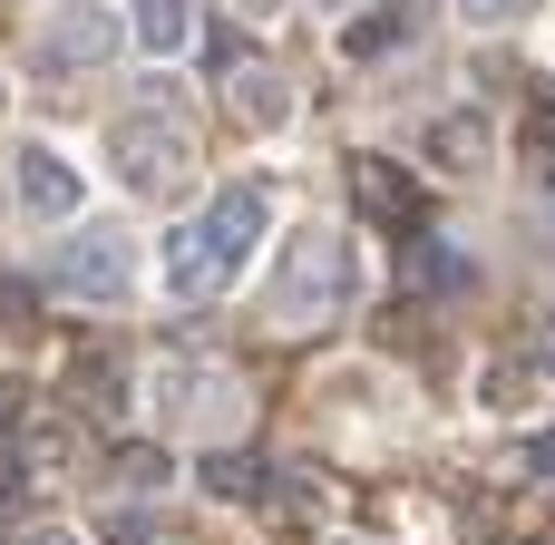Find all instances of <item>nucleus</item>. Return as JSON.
<instances>
[{
	"label": "nucleus",
	"instance_id": "nucleus-1",
	"mask_svg": "<svg viewBox=\"0 0 555 545\" xmlns=\"http://www.w3.org/2000/svg\"><path fill=\"white\" fill-rule=\"evenodd\" d=\"M341 293H351V244H341L332 224L293 234L283 283H273V312H283V322H322V312H341Z\"/></svg>",
	"mask_w": 555,
	"mask_h": 545
},
{
	"label": "nucleus",
	"instance_id": "nucleus-2",
	"mask_svg": "<svg viewBox=\"0 0 555 545\" xmlns=\"http://www.w3.org/2000/svg\"><path fill=\"white\" fill-rule=\"evenodd\" d=\"M49 283H59L68 302H127V293H137V244H127V234H107V224H88V234H59V263H49Z\"/></svg>",
	"mask_w": 555,
	"mask_h": 545
},
{
	"label": "nucleus",
	"instance_id": "nucleus-3",
	"mask_svg": "<svg viewBox=\"0 0 555 545\" xmlns=\"http://www.w3.org/2000/svg\"><path fill=\"white\" fill-rule=\"evenodd\" d=\"M195 224H205V263H215V283L234 293L244 263H254V244H263V224H273V195H263V185H215V205H205Z\"/></svg>",
	"mask_w": 555,
	"mask_h": 545
},
{
	"label": "nucleus",
	"instance_id": "nucleus-4",
	"mask_svg": "<svg viewBox=\"0 0 555 545\" xmlns=\"http://www.w3.org/2000/svg\"><path fill=\"white\" fill-rule=\"evenodd\" d=\"M117 176L137 185V195H166V185H185L195 176V146H185V127H166V117H117Z\"/></svg>",
	"mask_w": 555,
	"mask_h": 545
},
{
	"label": "nucleus",
	"instance_id": "nucleus-5",
	"mask_svg": "<svg viewBox=\"0 0 555 545\" xmlns=\"http://www.w3.org/2000/svg\"><path fill=\"white\" fill-rule=\"evenodd\" d=\"M117 39H127V29H117L98 0H59V10H49V39H39V78H78V68H98Z\"/></svg>",
	"mask_w": 555,
	"mask_h": 545
},
{
	"label": "nucleus",
	"instance_id": "nucleus-6",
	"mask_svg": "<svg viewBox=\"0 0 555 545\" xmlns=\"http://www.w3.org/2000/svg\"><path fill=\"white\" fill-rule=\"evenodd\" d=\"M10 185H20V205H29L39 224H68V215H78V166L49 156V146H10Z\"/></svg>",
	"mask_w": 555,
	"mask_h": 545
},
{
	"label": "nucleus",
	"instance_id": "nucleus-7",
	"mask_svg": "<svg viewBox=\"0 0 555 545\" xmlns=\"http://www.w3.org/2000/svg\"><path fill=\"white\" fill-rule=\"evenodd\" d=\"M400 283H410V293L459 302V293H478V263H468L449 234H400Z\"/></svg>",
	"mask_w": 555,
	"mask_h": 545
},
{
	"label": "nucleus",
	"instance_id": "nucleus-8",
	"mask_svg": "<svg viewBox=\"0 0 555 545\" xmlns=\"http://www.w3.org/2000/svg\"><path fill=\"white\" fill-rule=\"evenodd\" d=\"M420 29H429L420 0H371L361 20H341V59H390V49H410Z\"/></svg>",
	"mask_w": 555,
	"mask_h": 545
},
{
	"label": "nucleus",
	"instance_id": "nucleus-9",
	"mask_svg": "<svg viewBox=\"0 0 555 545\" xmlns=\"http://www.w3.org/2000/svg\"><path fill=\"white\" fill-rule=\"evenodd\" d=\"M127 39H137L146 59H185V49H195V0H137V10H127Z\"/></svg>",
	"mask_w": 555,
	"mask_h": 545
},
{
	"label": "nucleus",
	"instance_id": "nucleus-10",
	"mask_svg": "<svg viewBox=\"0 0 555 545\" xmlns=\"http://www.w3.org/2000/svg\"><path fill=\"white\" fill-rule=\"evenodd\" d=\"M205 497H224V507H263V497H273V468H263L254 449H215V458H205Z\"/></svg>",
	"mask_w": 555,
	"mask_h": 545
},
{
	"label": "nucleus",
	"instance_id": "nucleus-11",
	"mask_svg": "<svg viewBox=\"0 0 555 545\" xmlns=\"http://www.w3.org/2000/svg\"><path fill=\"white\" fill-rule=\"evenodd\" d=\"M166 283H176L185 302H215V293H224L215 263H205V224H176V234H166Z\"/></svg>",
	"mask_w": 555,
	"mask_h": 545
},
{
	"label": "nucleus",
	"instance_id": "nucleus-12",
	"mask_svg": "<svg viewBox=\"0 0 555 545\" xmlns=\"http://www.w3.org/2000/svg\"><path fill=\"white\" fill-rule=\"evenodd\" d=\"M351 195H361V205H371L380 224H410V185H400V176H390L380 156H361V166H351Z\"/></svg>",
	"mask_w": 555,
	"mask_h": 545
},
{
	"label": "nucleus",
	"instance_id": "nucleus-13",
	"mask_svg": "<svg viewBox=\"0 0 555 545\" xmlns=\"http://www.w3.org/2000/svg\"><path fill=\"white\" fill-rule=\"evenodd\" d=\"M234 117H254V127H273V117H283V88H273V68H234Z\"/></svg>",
	"mask_w": 555,
	"mask_h": 545
},
{
	"label": "nucleus",
	"instance_id": "nucleus-14",
	"mask_svg": "<svg viewBox=\"0 0 555 545\" xmlns=\"http://www.w3.org/2000/svg\"><path fill=\"white\" fill-rule=\"evenodd\" d=\"M429 146H439V166H478L488 127H478V117H439V127H429Z\"/></svg>",
	"mask_w": 555,
	"mask_h": 545
},
{
	"label": "nucleus",
	"instance_id": "nucleus-15",
	"mask_svg": "<svg viewBox=\"0 0 555 545\" xmlns=\"http://www.w3.org/2000/svg\"><path fill=\"white\" fill-rule=\"evenodd\" d=\"M166 478H176V458H166V449H127V458H117V488H137V497H146V488H166Z\"/></svg>",
	"mask_w": 555,
	"mask_h": 545
},
{
	"label": "nucleus",
	"instance_id": "nucleus-16",
	"mask_svg": "<svg viewBox=\"0 0 555 545\" xmlns=\"http://www.w3.org/2000/svg\"><path fill=\"white\" fill-rule=\"evenodd\" d=\"M78 410H98V419L117 410V371L107 361H78Z\"/></svg>",
	"mask_w": 555,
	"mask_h": 545
},
{
	"label": "nucleus",
	"instance_id": "nucleus-17",
	"mask_svg": "<svg viewBox=\"0 0 555 545\" xmlns=\"http://www.w3.org/2000/svg\"><path fill=\"white\" fill-rule=\"evenodd\" d=\"M517 468H527V478H537V488H555V429H537V439H527V449H517Z\"/></svg>",
	"mask_w": 555,
	"mask_h": 545
},
{
	"label": "nucleus",
	"instance_id": "nucleus-18",
	"mask_svg": "<svg viewBox=\"0 0 555 545\" xmlns=\"http://www.w3.org/2000/svg\"><path fill=\"white\" fill-rule=\"evenodd\" d=\"M527 0H468V20H517Z\"/></svg>",
	"mask_w": 555,
	"mask_h": 545
}]
</instances>
